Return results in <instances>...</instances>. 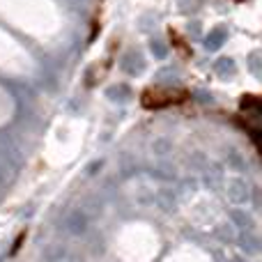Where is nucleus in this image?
Returning <instances> with one entry per match:
<instances>
[{"mask_svg":"<svg viewBox=\"0 0 262 262\" xmlns=\"http://www.w3.org/2000/svg\"><path fill=\"white\" fill-rule=\"evenodd\" d=\"M189 99V92L184 90H170V88H149L143 92L140 104L145 108H168V106H177L182 101Z\"/></svg>","mask_w":262,"mask_h":262,"instance_id":"obj_1","label":"nucleus"}]
</instances>
